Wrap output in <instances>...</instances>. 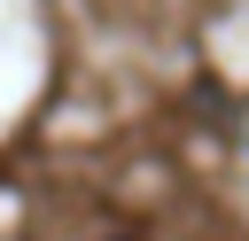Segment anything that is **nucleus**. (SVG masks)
<instances>
[]
</instances>
